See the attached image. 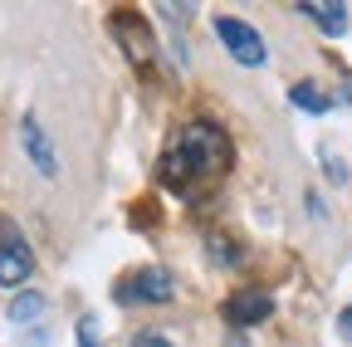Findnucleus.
Masks as SVG:
<instances>
[{"mask_svg":"<svg viewBox=\"0 0 352 347\" xmlns=\"http://www.w3.org/2000/svg\"><path fill=\"white\" fill-rule=\"evenodd\" d=\"M20 142H25L30 161L44 171V177H59V157H54V142L44 137V127H39V117H34V113H25V117H20Z\"/></svg>","mask_w":352,"mask_h":347,"instance_id":"0eeeda50","label":"nucleus"},{"mask_svg":"<svg viewBox=\"0 0 352 347\" xmlns=\"http://www.w3.org/2000/svg\"><path fill=\"white\" fill-rule=\"evenodd\" d=\"M171 293H176V279H171L166 269H157V265L132 269V274L118 284V303H127V309H142V303H166Z\"/></svg>","mask_w":352,"mask_h":347,"instance_id":"f03ea898","label":"nucleus"},{"mask_svg":"<svg viewBox=\"0 0 352 347\" xmlns=\"http://www.w3.org/2000/svg\"><path fill=\"white\" fill-rule=\"evenodd\" d=\"M298 15H303V20H314L328 39H338V34L347 30V5H298Z\"/></svg>","mask_w":352,"mask_h":347,"instance_id":"6e6552de","label":"nucleus"},{"mask_svg":"<svg viewBox=\"0 0 352 347\" xmlns=\"http://www.w3.org/2000/svg\"><path fill=\"white\" fill-rule=\"evenodd\" d=\"M78 347H98V323L94 318H78Z\"/></svg>","mask_w":352,"mask_h":347,"instance_id":"f8f14e48","label":"nucleus"},{"mask_svg":"<svg viewBox=\"0 0 352 347\" xmlns=\"http://www.w3.org/2000/svg\"><path fill=\"white\" fill-rule=\"evenodd\" d=\"M338 333H342V337H352V309H347V313L338 318Z\"/></svg>","mask_w":352,"mask_h":347,"instance_id":"4468645a","label":"nucleus"},{"mask_svg":"<svg viewBox=\"0 0 352 347\" xmlns=\"http://www.w3.org/2000/svg\"><path fill=\"white\" fill-rule=\"evenodd\" d=\"M270 313H274V298L264 293V289H240V293L226 298V318L235 328H254V323H264Z\"/></svg>","mask_w":352,"mask_h":347,"instance_id":"423d86ee","label":"nucleus"},{"mask_svg":"<svg viewBox=\"0 0 352 347\" xmlns=\"http://www.w3.org/2000/svg\"><path fill=\"white\" fill-rule=\"evenodd\" d=\"M44 309H50V303H44L39 293H15L6 313H10V323H15V328H25V323H39V318H44Z\"/></svg>","mask_w":352,"mask_h":347,"instance_id":"9d476101","label":"nucleus"},{"mask_svg":"<svg viewBox=\"0 0 352 347\" xmlns=\"http://www.w3.org/2000/svg\"><path fill=\"white\" fill-rule=\"evenodd\" d=\"M132 347H171L162 333H138V342H132Z\"/></svg>","mask_w":352,"mask_h":347,"instance_id":"ddd939ff","label":"nucleus"},{"mask_svg":"<svg viewBox=\"0 0 352 347\" xmlns=\"http://www.w3.org/2000/svg\"><path fill=\"white\" fill-rule=\"evenodd\" d=\"M230 166V137L215 122L196 117L171 137L166 157H162V186L176 196H196L201 186H210L220 171Z\"/></svg>","mask_w":352,"mask_h":347,"instance_id":"f257e3e1","label":"nucleus"},{"mask_svg":"<svg viewBox=\"0 0 352 347\" xmlns=\"http://www.w3.org/2000/svg\"><path fill=\"white\" fill-rule=\"evenodd\" d=\"M30 274H34V249L25 245V235L15 225H0V284L20 289Z\"/></svg>","mask_w":352,"mask_h":347,"instance_id":"20e7f679","label":"nucleus"},{"mask_svg":"<svg viewBox=\"0 0 352 347\" xmlns=\"http://www.w3.org/2000/svg\"><path fill=\"white\" fill-rule=\"evenodd\" d=\"M206 254L215 259V265H240V259H245V249H240L230 235H220V230L206 235Z\"/></svg>","mask_w":352,"mask_h":347,"instance_id":"9b49d317","label":"nucleus"},{"mask_svg":"<svg viewBox=\"0 0 352 347\" xmlns=\"http://www.w3.org/2000/svg\"><path fill=\"white\" fill-rule=\"evenodd\" d=\"M113 30H118V45L127 49V59L138 64L142 74H152L157 54H152V30L142 25V15H132V10H118V15H113Z\"/></svg>","mask_w":352,"mask_h":347,"instance_id":"39448f33","label":"nucleus"},{"mask_svg":"<svg viewBox=\"0 0 352 347\" xmlns=\"http://www.w3.org/2000/svg\"><path fill=\"white\" fill-rule=\"evenodd\" d=\"M289 98H294V108H303V113H333V98L318 89V83H294V89H289Z\"/></svg>","mask_w":352,"mask_h":347,"instance_id":"1a4fd4ad","label":"nucleus"},{"mask_svg":"<svg viewBox=\"0 0 352 347\" xmlns=\"http://www.w3.org/2000/svg\"><path fill=\"white\" fill-rule=\"evenodd\" d=\"M215 39H220V45L235 54V64H245V69H264V59H270L264 39H259L245 20H235V15H215Z\"/></svg>","mask_w":352,"mask_h":347,"instance_id":"7ed1b4c3","label":"nucleus"}]
</instances>
